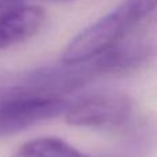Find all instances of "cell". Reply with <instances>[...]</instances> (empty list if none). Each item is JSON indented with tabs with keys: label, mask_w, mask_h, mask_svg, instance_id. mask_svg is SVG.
Instances as JSON below:
<instances>
[{
	"label": "cell",
	"mask_w": 157,
	"mask_h": 157,
	"mask_svg": "<svg viewBox=\"0 0 157 157\" xmlns=\"http://www.w3.org/2000/svg\"><path fill=\"white\" fill-rule=\"evenodd\" d=\"M157 8V0H123L114 10L83 29L62 54L63 63H81L99 57L121 41Z\"/></svg>",
	"instance_id": "1"
},
{
	"label": "cell",
	"mask_w": 157,
	"mask_h": 157,
	"mask_svg": "<svg viewBox=\"0 0 157 157\" xmlns=\"http://www.w3.org/2000/svg\"><path fill=\"white\" fill-rule=\"evenodd\" d=\"M69 102L55 95L21 83L0 94V136L24 131L37 123L65 114Z\"/></svg>",
	"instance_id": "2"
},
{
	"label": "cell",
	"mask_w": 157,
	"mask_h": 157,
	"mask_svg": "<svg viewBox=\"0 0 157 157\" xmlns=\"http://www.w3.org/2000/svg\"><path fill=\"white\" fill-rule=\"evenodd\" d=\"M11 157H91L55 136H41L28 141Z\"/></svg>",
	"instance_id": "5"
},
{
	"label": "cell",
	"mask_w": 157,
	"mask_h": 157,
	"mask_svg": "<svg viewBox=\"0 0 157 157\" xmlns=\"http://www.w3.org/2000/svg\"><path fill=\"white\" fill-rule=\"evenodd\" d=\"M55 2H57V0H55Z\"/></svg>",
	"instance_id": "7"
},
{
	"label": "cell",
	"mask_w": 157,
	"mask_h": 157,
	"mask_svg": "<svg viewBox=\"0 0 157 157\" xmlns=\"http://www.w3.org/2000/svg\"><path fill=\"white\" fill-rule=\"evenodd\" d=\"M0 2H6V0H0Z\"/></svg>",
	"instance_id": "6"
},
{
	"label": "cell",
	"mask_w": 157,
	"mask_h": 157,
	"mask_svg": "<svg viewBox=\"0 0 157 157\" xmlns=\"http://www.w3.org/2000/svg\"><path fill=\"white\" fill-rule=\"evenodd\" d=\"M44 19L46 13L40 6L18 0L0 2V50L33 37L41 29Z\"/></svg>",
	"instance_id": "4"
},
{
	"label": "cell",
	"mask_w": 157,
	"mask_h": 157,
	"mask_svg": "<svg viewBox=\"0 0 157 157\" xmlns=\"http://www.w3.org/2000/svg\"><path fill=\"white\" fill-rule=\"evenodd\" d=\"M130 97L119 91H97L69 102L65 112L71 125L88 128L119 127L131 114Z\"/></svg>",
	"instance_id": "3"
}]
</instances>
